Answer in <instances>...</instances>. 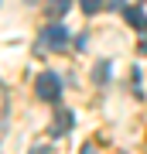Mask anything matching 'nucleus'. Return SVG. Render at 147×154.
Returning a JSON list of instances; mask_svg holds the SVG:
<instances>
[{"label": "nucleus", "mask_w": 147, "mask_h": 154, "mask_svg": "<svg viewBox=\"0 0 147 154\" xmlns=\"http://www.w3.org/2000/svg\"><path fill=\"white\" fill-rule=\"evenodd\" d=\"M34 93H38V99L51 103V99H58V96H62V79L55 75V72H41L38 82H34Z\"/></svg>", "instance_id": "obj_1"}, {"label": "nucleus", "mask_w": 147, "mask_h": 154, "mask_svg": "<svg viewBox=\"0 0 147 154\" xmlns=\"http://www.w3.org/2000/svg\"><path fill=\"white\" fill-rule=\"evenodd\" d=\"M65 41H69V31L62 24H48L44 34H41V48H62Z\"/></svg>", "instance_id": "obj_2"}, {"label": "nucleus", "mask_w": 147, "mask_h": 154, "mask_svg": "<svg viewBox=\"0 0 147 154\" xmlns=\"http://www.w3.org/2000/svg\"><path fill=\"white\" fill-rule=\"evenodd\" d=\"M123 17H127V24H130V28L147 31V14L140 11V7H127V11H123Z\"/></svg>", "instance_id": "obj_3"}, {"label": "nucleus", "mask_w": 147, "mask_h": 154, "mask_svg": "<svg viewBox=\"0 0 147 154\" xmlns=\"http://www.w3.org/2000/svg\"><path fill=\"white\" fill-rule=\"evenodd\" d=\"M69 127H72V113L62 110L58 116H55V130H51V134H55V137H58V134H69Z\"/></svg>", "instance_id": "obj_4"}, {"label": "nucleus", "mask_w": 147, "mask_h": 154, "mask_svg": "<svg viewBox=\"0 0 147 154\" xmlns=\"http://www.w3.org/2000/svg\"><path fill=\"white\" fill-rule=\"evenodd\" d=\"M103 4H106V0H79V7H82L86 14H96V11H103Z\"/></svg>", "instance_id": "obj_5"}, {"label": "nucleus", "mask_w": 147, "mask_h": 154, "mask_svg": "<svg viewBox=\"0 0 147 154\" xmlns=\"http://www.w3.org/2000/svg\"><path fill=\"white\" fill-rule=\"evenodd\" d=\"M48 11L51 14H65L69 11V0H48Z\"/></svg>", "instance_id": "obj_6"}, {"label": "nucleus", "mask_w": 147, "mask_h": 154, "mask_svg": "<svg viewBox=\"0 0 147 154\" xmlns=\"http://www.w3.org/2000/svg\"><path fill=\"white\" fill-rule=\"evenodd\" d=\"M106 69H109L106 62H99V69H96V79H99V82H106Z\"/></svg>", "instance_id": "obj_7"}, {"label": "nucleus", "mask_w": 147, "mask_h": 154, "mask_svg": "<svg viewBox=\"0 0 147 154\" xmlns=\"http://www.w3.org/2000/svg\"><path fill=\"white\" fill-rule=\"evenodd\" d=\"M4 113H7V106H4V96H0V127H4Z\"/></svg>", "instance_id": "obj_8"}, {"label": "nucleus", "mask_w": 147, "mask_h": 154, "mask_svg": "<svg viewBox=\"0 0 147 154\" xmlns=\"http://www.w3.org/2000/svg\"><path fill=\"white\" fill-rule=\"evenodd\" d=\"M140 51H144V55H147V31H144V41H140Z\"/></svg>", "instance_id": "obj_9"}]
</instances>
